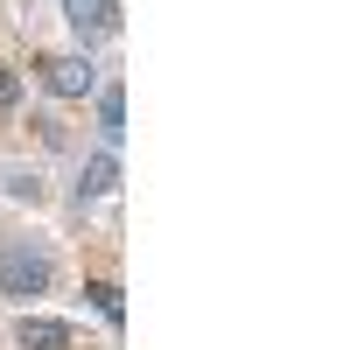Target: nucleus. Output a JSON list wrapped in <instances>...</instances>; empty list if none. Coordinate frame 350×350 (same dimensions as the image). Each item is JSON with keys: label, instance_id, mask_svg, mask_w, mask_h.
<instances>
[{"label": "nucleus", "instance_id": "obj_1", "mask_svg": "<svg viewBox=\"0 0 350 350\" xmlns=\"http://www.w3.org/2000/svg\"><path fill=\"white\" fill-rule=\"evenodd\" d=\"M42 287H49V252L42 245H0V295L28 301Z\"/></svg>", "mask_w": 350, "mask_h": 350}, {"label": "nucleus", "instance_id": "obj_5", "mask_svg": "<svg viewBox=\"0 0 350 350\" xmlns=\"http://www.w3.org/2000/svg\"><path fill=\"white\" fill-rule=\"evenodd\" d=\"M112 183H120V161H112V154H92V161H84V183H77V196H105Z\"/></svg>", "mask_w": 350, "mask_h": 350}, {"label": "nucleus", "instance_id": "obj_4", "mask_svg": "<svg viewBox=\"0 0 350 350\" xmlns=\"http://www.w3.org/2000/svg\"><path fill=\"white\" fill-rule=\"evenodd\" d=\"M21 350H70V323H56V315H21Z\"/></svg>", "mask_w": 350, "mask_h": 350}, {"label": "nucleus", "instance_id": "obj_3", "mask_svg": "<svg viewBox=\"0 0 350 350\" xmlns=\"http://www.w3.org/2000/svg\"><path fill=\"white\" fill-rule=\"evenodd\" d=\"M64 8H70L77 42H98V36H112V28H120V8H112V0H64Z\"/></svg>", "mask_w": 350, "mask_h": 350}, {"label": "nucleus", "instance_id": "obj_2", "mask_svg": "<svg viewBox=\"0 0 350 350\" xmlns=\"http://www.w3.org/2000/svg\"><path fill=\"white\" fill-rule=\"evenodd\" d=\"M42 84L56 98H84L98 84V70H92V56H42Z\"/></svg>", "mask_w": 350, "mask_h": 350}, {"label": "nucleus", "instance_id": "obj_6", "mask_svg": "<svg viewBox=\"0 0 350 350\" xmlns=\"http://www.w3.org/2000/svg\"><path fill=\"white\" fill-rule=\"evenodd\" d=\"M98 133H105V140H120V133H126V98H120V84L98 98Z\"/></svg>", "mask_w": 350, "mask_h": 350}, {"label": "nucleus", "instance_id": "obj_7", "mask_svg": "<svg viewBox=\"0 0 350 350\" xmlns=\"http://www.w3.org/2000/svg\"><path fill=\"white\" fill-rule=\"evenodd\" d=\"M92 301H98V315H105V323H120V287H112V280H92Z\"/></svg>", "mask_w": 350, "mask_h": 350}]
</instances>
